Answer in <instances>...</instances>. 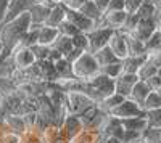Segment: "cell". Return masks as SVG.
Masks as SVG:
<instances>
[{
  "label": "cell",
  "mask_w": 161,
  "mask_h": 143,
  "mask_svg": "<svg viewBox=\"0 0 161 143\" xmlns=\"http://www.w3.org/2000/svg\"><path fill=\"white\" fill-rule=\"evenodd\" d=\"M71 68H73V77H76V79H80V81H89V79H92L95 74H98V71H100L98 63L95 61L93 55L89 53V51L80 53V55L71 63Z\"/></svg>",
  "instance_id": "cell-1"
},
{
  "label": "cell",
  "mask_w": 161,
  "mask_h": 143,
  "mask_svg": "<svg viewBox=\"0 0 161 143\" xmlns=\"http://www.w3.org/2000/svg\"><path fill=\"white\" fill-rule=\"evenodd\" d=\"M93 105H97V103L82 92H64V106L68 114L80 116Z\"/></svg>",
  "instance_id": "cell-2"
},
{
  "label": "cell",
  "mask_w": 161,
  "mask_h": 143,
  "mask_svg": "<svg viewBox=\"0 0 161 143\" xmlns=\"http://www.w3.org/2000/svg\"><path fill=\"white\" fill-rule=\"evenodd\" d=\"M87 84H89L90 90L93 92V95H95L98 103L103 98H106V97H110L111 93H114V79H110L108 76H105L102 72L95 74L92 79H89Z\"/></svg>",
  "instance_id": "cell-3"
},
{
  "label": "cell",
  "mask_w": 161,
  "mask_h": 143,
  "mask_svg": "<svg viewBox=\"0 0 161 143\" xmlns=\"http://www.w3.org/2000/svg\"><path fill=\"white\" fill-rule=\"evenodd\" d=\"M106 118H108V114L103 109H100L98 105H93L92 108H89L87 111H84L79 116L80 122H82V127L86 130H98V132H100L103 122L106 121Z\"/></svg>",
  "instance_id": "cell-4"
},
{
  "label": "cell",
  "mask_w": 161,
  "mask_h": 143,
  "mask_svg": "<svg viewBox=\"0 0 161 143\" xmlns=\"http://www.w3.org/2000/svg\"><path fill=\"white\" fill-rule=\"evenodd\" d=\"M113 32L114 29H110V28H95L86 32L87 40H89V53H95L97 50L108 45V40Z\"/></svg>",
  "instance_id": "cell-5"
},
{
  "label": "cell",
  "mask_w": 161,
  "mask_h": 143,
  "mask_svg": "<svg viewBox=\"0 0 161 143\" xmlns=\"http://www.w3.org/2000/svg\"><path fill=\"white\" fill-rule=\"evenodd\" d=\"M156 29H159V16H153V18H143V19H139L137 26L134 28L130 32L132 37L139 39V40L145 42L147 39H148Z\"/></svg>",
  "instance_id": "cell-6"
},
{
  "label": "cell",
  "mask_w": 161,
  "mask_h": 143,
  "mask_svg": "<svg viewBox=\"0 0 161 143\" xmlns=\"http://www.w3.org/2000/svg\"><path fill=\"white\" fill-rule=\"evenodd\" d=\"M143 109L137 105L136 101H132L130 98L123 100L121 105H118L114 109L108 113V116L114 119H127V118H137V116H143Z\"/></svg>",
  "instance_id": "cell-7"
},
{
  "label": "cell",
  "mask_w": 161,
  "mask_h": 143,
  "mask_svg": "<svg viewBox=\"0 0 161 143\" xmlns=\"http://www.w3.org/2000/svg\"><path fill=\"white\" fill-rule=\"evenodd\" d=\"M10 58H11V63H13V68L19 69V71L28 69L29 66H32L36 63V56L32 55L31 48H26V47H16L13 50Z\"/></svg>",
  "instance_id": "cell-8"
},
{
  "label": "cell",
  "mask_w": 161,
  "mask_h": 143,
  "mask_svg": "<svg viewBox=\"0 0 161 143\" xmlns=\"http://www.w3.org/2000/svg\"><path fill=\"white\" fill-rule=\"evenodd\" d=\"M53 5H57V3H52L50 0H45V2H40V3H32L29 11H28L31 24H34V26L45 24V21L48 18V13H50Z\"/></svg>",
  "instance_id": "cell-9"
},
{
  "label": "cell",
  "mask_w": 161,
  "mask_h": 143,
  "mask_svg": "<svg viewBox=\"0 0 161 143\" xmlns=\"http://www.w3.org/2000/svg\"><path fill=\"white\" fill-rule=\"evenodd\" d=\"M82 122H80L79 116H73V114H68L64 116L63 121L60 122V130H61V135L64 138V141H69L73 137H76L80 130H82Z\"/></svg>",
  "instance_id": "cell-10"
},
{
  "label": "cell",
  "mask_w": 161,
  "mask_h": 143,
  "mask_svg": "<svg viewBox=\"0 0 161 143\" xmlns=\"http://www.w3.org/2000/svg\"><path fill=\"white\" fill-rule=\"evenodd\" d=\"M31 5H32L31 0H8V3L5 7V11H3V18H2V21H0V24L7 23V21H11L13 18L23 15V13H28Z\"/></svg>",
  "instance_id": "cell-11"
},
{
  "label": "cell",
  "mask_w": 161,
  "mask_h": 143,
  "mask_svg": "<svg viewBox=\"0 0 161 143\" xmlns=\"http://www.w3.org/2000/svg\"><path fill=\"white\" fill-rule=\"evenodd\" d=\"M66 21H69L79 32H84V34L92 31V29H95V23L92 19H89L87 16H84L82 13L77 11V10L66 8Z\"/></svg>",
  "instance_id": "cell-12"
},
{
  "label": "cell",
  "mask_w": 161,
  "mask_h": 143,
  "mask_svg": "<svg viewBox=\"0 0 161 143\" xmlns=\"http://www.w3.org/2000/svg\"><path fill=\"white\" fill-rule=\"evenodd\" d=\"M108 47L114 53L118 60H124L127 56V45H126V35L123 31H114L108 40Z\"/></svg>",
  "instance_id": "cell-13"
},
{
  "label": "cell",
  "mask_w": 161,
  "mask_h": 143,
  "mask_svg": "<svg viewBox=\"0 0 161 143\" xmlns=\"http://www.w3.org/2000/svg\"><path fill=\"white\" fill-rule=\"evenodd\" d=\"M139 81L137 74H127V72H123L119 77H116L114 79V92L123 95L124 98H129L130 95V90L134 87V84H136Z\"/></svg>",
  "instance_id": "cell-14"
},
{
  "label": "cell",
  "mask_w": 161,
  "mask_h": 143,
  "mask_svg": "<svg viewBox=\"0 0 161 143\" xmlns=\"http://www.w3.org/2000/svg\"><path fill=\"white\" fill-rule=\"evenodd\" d=\"M100 135L102 137H116L123 141V135H124V129L121 125L119 119H114L111 116L106 118V121L103 122L102 129H100Z\"/></svg>",
  "instance_id": "cell-15"
},
{
  "label": "cell",
  "mask_w": 161,
  "mask_h": 143,
  "mask_svg": "<svg viewBox=\"0 0 161 143\" xmlns=\"http://www.w3.org/2000/svg\"><path fill=\"white\" fill-rule=\"evenodd\" d=\"M3 125L8 132L15 134V135H21L24 130H26V125H24V121L21 118V114H7L3 116Z\"/></svg>",
  "instance_id": "cell-16"
},
{
  "label": "cell",
  "mask_w": 161,
  "mask_h": 143,
  "mask_svg": "<svg viewBox=\"0 0 161 143\" xmlns=\"http://www.w3.org/2000/svg\"><path fill=\"white\" fill-rule=\"evenodd\" d=\"M58 29L57 28H50V26H40L39 32H37V44L39 45H45V47H52L53 42L58 37Z\"/></svg>",
  "instance_id": "cell-17"
},
{
  "label": "cell",
  "mask_w": 161,
  "mask_h": 143,
  "mask_svg": "<svg viewBox=\"0 0 161 143\" xmlns=\"http://www.w3.org/2000/svg\"><path fill=\"white\" fill-rule=\"evenodd\" d=\"M66 19V7L63 3H57L53 5L50 13H48V18L45 21V26H50V28H58V26Z\"/></svg>",
  "instance_id": "cell-18"
},
{
  "label": "cell",
  "mask_w": 161,
  "mask_h": 143,
  "mask_svg": "<svg viewBox=\"0 0 161 143\" xmlns=\"http://www.w3.org/2000/svg\"><path fill=\"white\" fill-rule=\"evenodd\" d=\"M37 66H39V72H40V79L42 82H57L58 81V76L55 71V66L53 63L48 60H42V61H36Z\"/></svg>",
  "instance_id": "cell-19"
},
{
  "label": "cell",
  "mask_w": 161,
  "mask_h": 143,
  "mask_svg": "<svg viewBox=\"0 0 161 143\" xmlns=\"http://www.w3.org/2000/svg\"><path fill=\"white\" fill-rule=\"evenodd\" d=\"M121 125H123L124 130H132V132H139L142 134L148 124H147L145 116H137V118H127V119H119Z\"/></svg>",
  "instance_id": "cell-20"
},
{
  "label": "cell",
  "mask_w": 161,
  "mask_h": 143,
  "mask_svg": "<svg viewBox=\"0 0 161 143\" xmlns=\"http://www.w3.org/2000/svg\"><path fill=\"white\" fill-rule=\"evenodd\" d=\"M150 92H152V90H150V87H148V85H147V82H145V81H137L136 84H134L132 90H130L129 98H130L132 101H136L139 106H142L143 100L147 98V95H148Z\"/></svg>",
  "instance_id": "cell-21"
},
{
  "label": "cell",
  "mask_w": 161,
  "mask_h": 143,
  "mask_svg": "<svg viewBox=\"0 0 161 143\" xmlns=\"http://www.w3.org/2000/svg\"><path fill=\"white\" fill-rule=\"evenodd\" d=\"M124 35H126V45H127V56H142V55H147L145 44L142 40L132 37L127 32H124Z\"/></svg>",
  "instance_id": "cell-22"
},
{
  "label": "cell",
  "mask_w": 161,
  "mask_h": 143,
  "mask_svg": "<svg viewBox=\"0 0 161 143\" xmlns=\"http://www.w3.org/2000/svg\"><path fill=\"white\" fill-rule=\"evenodd\" d=\"M77 11H80L84 16H87L89 19H92L93 23H95V26H97V23L100 21V18H102V15H103V11L98 10V7L95 5V2H93V0H86L84 5L80 7Z\"/></svg>",
  "instance_id": "cell-23"
},
{
  "label": "cell",
  "mask_w": 161,
  "mask_h": 143,
  "mask_svg": "<svg viewBox=\"0 0 161 143\" xmlns=\"http://www.w3.org/2000/svg\"><path fill=\"white\" fill-rule=\"evenodd\" d=\"M145 60H147V55H142V56H126L124 60H121V63H123V72L137 74L139 68L145 63Z\"/></svg>",
  "instance_id": "cell-24"
},
{
  "label": "cell",
  "mask_w": 161,
  "mask_h": 143,
  "mask_svg": "<svg viewBox=\"0 0 161 143\" xmlns=\"http://www.w3.org/2000/svg\"><path fill=\"white\" fill-rule=\"evenodd\" d=\"M136 15L143 19V18H153V16H159V5H155L152 2H148V0H143L142 5L137 8Z\"/></svg>",
  "instance_id": "cell-25"
},
{
  "label": "cell",
  "mask_w": 161,
  "mask_h": 143,
  "mask_svg": "<svg viewBox=\"0 0 161 143\" xmlns=\"http://www.w3.org/2000/svg\"><path fill=\"white\" fill-rule=\"evenodd\" d=\"M123 100H126L123 95H119V93H111L110 97H106V98H103L100 103H97V105H98V108L100 109H103L106 114H108L111 109H114L118 105H121V103H123Z\"/></svg>",
  "instance_id": "cell-26"
},
{
  "label": "cell",
  "mask_w": 161,
  "mask_h": 143,
  "mask_svg": "<svg viewBox=\"0 0 161 143\" xmlns=\"http://www.w3.org/2000/svg\"><path fill=\"white\" fill-rule=\"evenodd\" d=\"M93 58H95V61L98 63V66H105V64H110V63H114L118 61V58L114 56V53L110 50V47L106 45L100 50H97L95 53H92Z\"/></svg>",
  "instance_id": "cell-27"
},
{
  "label": "cell",
  "mask_w": 161,
  "mask_h": 143,
  "mask_svg": "<svg viewBox=\"0 0 161 143\" xmlns=\"http://www.w3.org/2000/svg\"><path fill=\"white\" fill-rule=\"evenodd\" d=\"M53 66H55V71H57V76H58V81H60V79H69V77H73L71 63L66 60L64 56L60 58L58 61L53 63Z\"/></svg>",
  "instance_id": "cell-28"
},
{
  "label": "cell",
  "mask_w": 161,
  "mask_h": 143,
  "mask_svg": "<svg viewBox=\"0 0 161 143\" xmlns=\"http://www.w3.org/2000/svg\"><path fill=\"white\" fill-rule=\"evenodd\" d=\"M140 108L143 109V113L161 109V95H159V92H150L148 95H147V98L143 100Z\"/></svg>",
  "instance_id": "cell-29"
},
{
  "label": "cell",
  "mask_w": 161,
  "mask_h": 143,
  "mask_svg": "<svg viewBox=\"0 0 161 143\" xmlns=\"http://www.w3.org/2000/svg\"><path fill=\"white\" fill-rule=\"evenodd\" d=\"M159 74V66H156V64L150 63V61H147L142 64V66L139 68L137 71V77H139V81H147V79H150V77Z\"/></svg>",
  "instance_id": "cell-30"
},
{
  "label": "cell",
  "mask_w": 161,
  "mask_h": 143,
  "mask_svg": "<svg viewBox=\"0 0 161 143\" xmlns=\"http://www.w3.org/2000/svg\"><path fill=\"white\" fill-rule=\"evenodd\" d=\"M98 72L108 76L110 79H116V77H119L121 74H123V63H121V60H118V61H114V63L100 66V71H98Z\"/></svg>",
  "instance_id": "cell-31"
},
{
  "label": "cell",
  "mask_w": 161,
  "mask_h": 143,
  "mask_svg": "<svg viewBox=\"0 0 161 143\" xmlns=\"http://www.w3.org/2000/svg\"><path fill=\"white\" fill-rule=\"evenodd\" d=\"M143 44H145L147 53H156V51H161V31L156 29Z\"/></svg>",
  "instance_id": "cell-32"
},
{
  "label": "cell",
  "mask_w": 161,
  "mask_h": 143,
  "mask_svg": "<svg viewBox=\"0 0 161 143\" xmlns=\"http://www.w3.org/2000/svg\"><path fill=\"white\" fill-rule=\"evenodd\" d=\"M52 48H55L58 53H61L63 56H66L73 50V44H71V37H64V35H58L57 40L53 42Z\"/></svg>",
  "instance_id": "cell-33"
},
{
  "label": "cell",
  "mask_w": 161,
  "mask_h": 143,
  "mask_svg": "<svg viewBox=\"0 0 161 143\" xmlns=\"http://www.w3.org/2000/svg\"><path fill=\"white\" fill-rule=\"evenodd\" d=\"M71 44H73V48L79 51H89V40L84 32H79L74 37H71Z\"/></svg>",
  "instance_id": "cell-34"
},
{
  "label": "cell",
  "mask_w": 161,
  "mask_h": 143,
  "mask_svg": "<svg viewBox=\"0 0 161 143\" xmlns=\"http://www.w3.org/2000/svg\"><path fill=\"white\" fill-rule=\"evenodd\" d=\"M147 124L152 129H161V109H155V111H147L145 114Z\"/></svg>",
  "instance_id": "cell-35"
},
{
  "label": "cell",
  "mask_w": 161,
  "mask_h": 143,
  "mask_svg": "<svg viewBox=\"0 0 161 143\" xmlns=\"http://www.w3.org/2000/svg\"><path fill=\"white\" fill-rule=\"evenodd\" d=\"M19 141L21 143H44L42 135H40L37 130H28V129L19 135Z\"/></svg>",
  "instance_id": "cell-36"
},
{
  "label": "cell",
  "mask_w": 161,
  "mask_h": 143,
  "mask_svg": "<svg viewBox=\"0 0 161 143\" xmlns=\"http://www.w3.org/2000/svg\"><path fill=\"white\" fill-rule=\"evenodd\" d=\"M31 51L32 55L36 56V61H42V60H48V53H50V47H45V45H32L31 47Z\"/></svg>",
  "instance_id": "cell-37"
},
{
  "label": "cell",
  "mask_w": 161,
  "mask_h": 143,
  "mask_svg": "<svg viewBox=\"0 0 161 143\" xmlns=\"http://www.w3.org/2000/svg\"><path fill=\"white\" fill-rule=\"evenodd\" d=\"M57 29H58V34H60V35H64V37H74L76 34H79V31L74 28L69 21H66V19L58 26Z\"/></svg>",
  "instance_id": "cell-38"
},
{
  "label": "cell",
  "mask_w": 161,
  "mask_h": 143,
  "mask_svg": "<svg viewBox=\"0 0 161 143\" xmlns=\"http://www.w3.org/2000/svg\"><path fill=\"white\" fill-rule=\"evenodd\" d=\"M145 82H147V85L150 87L152 92H159V90H161V76L159 74L150 77V79H147Z\"/></svg>",
  "instance_id": "cell-39"
},
{
  "label": "cell",
  "mask_w": 161,
  "mask_h": 143,
  "mask_svg": "<svg viewBox=\"0 0 161 143\" xmlns=\"http://www.w3.org/2000/svg\"><path fill=\"white\" fill-rule=\"evenodd\" d=\"M106 11H124V0H110L103 13Z\"/></svg>",
  "instance_id": "cell-40"
},
{
  "label": "cell",
  "mask_w": 161,
  "mask_h": 143,
  "mask_svg": "<svg viewBox=\"0 0 161 143\" xmlns=\"http://www.w3.org/2000/svg\"><path fill=\"white\" fill-rule=\"evenodd\" d=\"M143 0H124V11L126 13H136L137 8L142 5Z\"/></svg>",
  "instance_id": "cell-41"
},
{
  "label": "cell",
  "mask_w": 161,
  "mask_h": 143,
  "mask_svg": "<svg viewBox=\"0 0 161 143\" xmlns=\"http://www.w3.org/2000/svg\"><path fill=\"white\" fill-rule=\"evenodd\" d=\"M86 0H61V3L66 7V8H69V10H79L80 7L84 5Z\"/></svg>",
  "instance_id": "cell-42"
},
{
  "label": "cell",
  "mask_w": 161,
  "mask_h": 143,
  "mask_svg": "<svg viewBox=\"0 0 161 143\" xmlns=\"http://www.w3.org/2000/svg\"><path fill=\"white\" fill-rule=\"evenodd\" d=\"M93 2H95V5L98 7L100 11H105V10H106V5H108L110 0H93Z\"/></svg>",
  "instance_id": "cell-43"
},
{
  "label": "cell",
  "mask_w": 161,
  "mask_h": 143,
  "mask_svg": "<svg viewBox=\"0 0 161 143\" xmlns=\"http://www.w3.org/2000/svg\"><path fill=\"white\" fill-rule=\"evenodd\" d=\"M102 143H123L116 137H102Z\"/></svg>",
  "instance_id": "cell-44"
},
{
  "label": "cell",
  "mask_w": 161,
  "mask_h": 143,
  "mask_svg": "<svg viewBox=\"0 0 161 143\" xmlns=\"http://www.w3.org/2000/svg\"><path fill=\"white\" fill-rule=\"evenodd\" d=\"M8 3V0H0V21L3 18V11H5V7Z\"/></svg>",
  "instance_id": "cell-45"
},
{
  "label": "cell",
  "mask_w": 161,
  "mask_h": 143,
  "mask_svg": "<svg viewBox=\"0 0 161 143\" xmlns=\"http://www.w3.org/2000/svg\"><path fill=\"white\" fill-rule=\"evenodd\" d=\"M130 143H147L142 137H139V138H136V140H134V141H130Z\"/></svg>",
  "instance_id": "cell-46"
},
{
  "label": "cell",
  "mask_w": 161,
  "mask_h": 143,
  "mask_svg": "<svg viewBox=\"0 0 161 143\" xmlns=\"http://www.w3.org/2000/svg\"><path fill=\"white\" fill-rule=\"evenodd\" d=\"M148 2H152V3H155V5H159V0H148Z\"/></svg>",
  "instance_id": "cell-47"
},
{
  "label": "cell",
  "mask_w": 161,
  "mask_h": 143,
  "mask_svg": "<svg viewBox=\"0 0 161 143\" xmlns=\"http://www.w3.org/2000/svg\"><path fill=\"white\" fill-rule=\"evenodd\" d=\"M32 3H40V2H45V0H31Z\"/></svg>",
  "instance_id": "cell-48"
},
{
  "label": "cell",
  "mask_w": 161,
  "mask_h": 143,
  "mask_svg": "<svg viewBox=\"0 0 161 143\" xmlns=\"http://www.w3.org/2000/svg\"><path fill=\"white\" fill-rule=\"evenodd\" d=\"M0 55H2V44H0Z\"/></svg>",
  "instance_id": "cell-49"
},
{
  "label": "cell",
  "mask_w": 161,
  "mask_h": 143,
  "mask_svg": "<svg viewBox=\"0 0 161 143\" xmlns=\"http://www.w3.org/2000/svg\"><path fill=\"white\" fill-rule=\"evenodd\" d=\"M57 143H68V141H57Z\"/></svg>",
  "instance_id": "cell-50"
},
{
  "label": "cell",
  "mask_w": 161,
  "mask_h": 143,
  "mask_svg": "<svg viewBox=\"0 0 161 143\" xmlns=\"http://www.w3.org/2000/svg\"><path fill=\"white\" fill-rule=\"evenodd\" d=\"M19 143H21V141H19Z\"/></svg>",
  "instance_id": "cell-51"
}]
</instances>
